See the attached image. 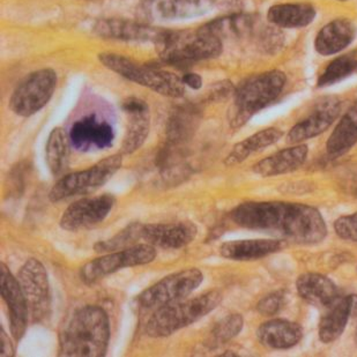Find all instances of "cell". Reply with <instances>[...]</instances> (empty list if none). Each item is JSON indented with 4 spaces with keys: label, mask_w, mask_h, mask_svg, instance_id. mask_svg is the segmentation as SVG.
Returning a JSON list of instances; mask_svg holds the SVG:
<instances>
[{
    "label": "cell",
    "mask_w": 357,
    "mask_h": 357,
    "mask_svg": "<svg viewBox=\"0 0 357 357\" xmlns=\"http://www.w3.org/2000/svg\"><path fill=\"white\" fill-rule=\"evenodd\" d=\"M231 219L242 228L266 231L301 245L318 244L327 235L319 211L296 202H245L234 209Z\"/></svg>",
    "instance_id": "6da1fadb"
},
{
    "label": "cell",
    "mask_w": 357,
    "mask_h": 357,
    "mask_svg": "<svg viewBox=\"0 0 357 357\" xmlns=\"http://www.w3.org/2000/svg\"><path fill=\"white\" fill-rule=\"evenodd\" d=\"M109 340L108 314L98 305H86L75 311L61 330L59 356H105Z\"/></svg>",
    "instance_id": "7a4b0ae2"
},
{
    "label": "cell",
    "mask_w": 357,
    "mask_h": 357,
    "mask_svg": "<svg viewBox=\"0 0 357 357\" xmlns=\"http://www.w3.org/2000/svg\"><path fill=\"white\" fill-rule=\"evenodd\" d=\"M286 82V75L277 70L252 75L243 81L235 91L234 103L228 114L230 126L242 128L257 112L273 103L282 93Z\"/></svg>",
    "instance_id": "3957f363"
},
{
    "label": "cell",
    "mask_w": 357,
    "mask_h": 357,
    "mask_svg": "<svg viewBox=\"0 0 357 357\" xmlns=\"http://www.w3.org/2000/svg\"><path fill=\"white\" fill-rule=\"evenodd\" d=\"M222 298L220 291L211 290L189 300L160 307L146 324L145 333L151 337H170L215 310Z\"/></svg>",
    "instance_id": "277c9868"
},
{
    "label": "cell",
    "mask_w": 357,
    "mask_h": 357,
    "mask_svg": "<svg viewBox=\"0 0 357 357\" xmlns=\"http://www.w3.org/2000/svg\"><path fill=\"white\" fill-rule=\"evenodd\" d=\"M160 58L167 64L188 65L207 61L222 54V40L199 28L197 31H165L155 44Z\"/></svg>",
    "instance_id": "5b68a950"
},
{
    "label": "cell",
    "mask_w": 357,
    "mask_h": 357,
    "mask_svg": "<svg viewBox=\"0 0 357 357\" xmlns=\"http://www.w3.org/2000/svg\"><path fill=\"white\" fill-rule=\"evenodd\" d=\"M101 64L115 72L126 80L149 88L167 98H178L184 95L182 78L172 72L149 65L138 64L137 61L121 54L103 52L98 54Z\"/></svg>",
    "instance_id": "8992f818"
},
{
    "label": "cell",
    "mask_w": 357,
    "mask_h": 357,
    "mask_svg": "<svg viewBox=\"0 0 357 357\" xmlns=\"http://www.w3.org/2000/svg\"><path fill=\"white\" fill-rule=\"evenodd\" d=\"M123 165L121 154L109 156L89 169L63 176L49 193L52 202L77 196H87L100 189L119 172Z\"/></svg>",
    "instance_id": "52a82bcc"
},
{
    "label": "cell",
    "mask_w": 357,
    "mask_h": 357,
    "mask_svg": "<svg viewBox=\"0 0 357 357\" xmlns=\"http://www.w3.org/2000/svg\"><path fill=\"white\" fill-rule=\"evenodd\" d=\"M202 281L204 274L198 268H188L170 274L138 295L135 307L139 310H158L190 296Z\"/></svg>",
    "instance_id": "ba28073f"
},
{
    "label": "cell",
    "mask_w": 357,
    "mask_h": 357,
    "mask_svg": "<svg viewBox=\"0 0 357 357\" xmlns=\"http://www.w3.org/2000/svg\"><path fill=\"white\" fill-rule=\"evenodd\" d=\"M57 86V73L42 68L20 81L10 96V108L15 115L31 117L49 103Z\"/></svg>",
    "instance_id": "9c48e42d"
},
{
    "label": "cell",
    "mask_w": 357,
    "mask_h": 357,
    "mask_svg": "<svg viewBox=\"0 0 357 357\" xmlns=\"http://www.w3.org/2000/svg\"><path fill=\"white\" fill-rule=\"evenodd\" d=\"M155 246L135 244L128 249L119 250L88 261L80 270V278L86 284H94L110 274L128 267L142 266L155 259Z\"/></svg>",
    "instance_id": "30bf717a"
},
{
    "label": "cell",
    "mask_w": 357,
    "mask_h": 357,
    "mask_svg": "<svg viewBox=\"0 0 357 357\" xmlns=\"http://www.w3.org/2000/svg\"><path fill=\"white\" fill-rule=\"evenodd\" d=\"M17 280L27 301L29 318L33 323H42L51 312V289L47 272L40 260L28 259L22 265Z\"/></svg>",
    "instance_id": "8fae6325"
},
{
    "label": "cell",
    "mask_w": 357,
    "mask_h": 357,
    "mask_svg": "<svg viewBox=\"0 0 357 357\" xmlns=\"http://www.w3.org/2000/svg\"><path fill=\"white\" fill-rule=\"evenodd\" d=\"M214 0H142L137 15L145 24L186 20L208 13Z\"/></svg>",
    "instance_id": "7c38bea8"
},
{
    "label": "cell",
    "mask_w": 357,
    "mask_h": 357,
    "mask_svg": "<svg viewBox=\"0 0 357 357\" xmlns=\"http://www.w3.org/2000/svg\"><path fill=\"white\" fill-rule=\"evenodd\" d=\"M116 199L112 195L82 198L68 206L61 218V228L78 231L103 222L115 207Z\"/></svg>",
    "instance_id": "4fadbf2b"
},
{
    "label": "cell",
    "mask_w": 357,
    "mask_h": 357,
    "mask_svg": "<svg viewBox=\"0 0 357 357\" xmlns=\"http://www.w3.org/2000/svg\"><path fill=\"white\" fill-rule=\"evenodd\" d=\"M68 137L72 147L78 152L103 151L112 147L115 131L110 123L91 114L75 121L70 128Z\"/></svg>",
    "instance_id": "5bb4252c"
},
{
    "label": "cell",
    "mask_w": 357,
    "mask_h": 357,
    "mask_svg": "<svg viewBox=\"0 0 357 357\" xmlns=\"http://www.w3.org/2000/svg\"><path fill=\"white\" fill-rule=\"evenodd\" d=\"M1 297L10 316V333L14 340L24 337L29 321V310L24 291L17 278L14 277L5 264H1Z\"/></svg>",
    "instance_id": "9a60e30c"
},
{
    "label": "cell",
    "mask_w": 357,
    "mask_h": 357,
    "mask_svg": "<svg viewBox=\"0 0 357 357\" xmlns=\"http://www.w3.org/2000/svg\"><path fill=\"white\" fill-rule=\"evenodd\" d=\"M95 34L105 40L124 42H153L156 44L163 38L165 31L145 22L124 19H103L94 26Z\"/></svg>",
    "instance_id": "2e32d148"
},
{
    "label": "cell",
    "mask_w": 357,
    "mask_h": 357,
    "mask_svg": "<svg viewBox=\"0 0 357 357\" xmlns=\"http://www.w3.org/2000/svg\"><path fill=\"white\" fill-rule=\"evenodd\" d=\"M121 109L128 116V128L121 145V154L128 155L138 151L149 135L151 114L145 101L138 98H125Z\"/></svg>",
    "instance_id": "e0dca14e"
},
{
    "label": "cell",
    "mask_w": 357,
    "mask_h": 357,
    "mask_svg": "<svg viewBox=\"0 0 357 357\" xmlns=\"http://www.w3.org/2000/svg\"><path fill=\"white\" fill-rule=\"evenodd\" d=\"M198 228L189 221L175 223H153L142 226V239L162 249L177 250L196 239Z\"/></svg>",
    "instance_id": "ac0fdd59"
},
{
    "label": "cell",
    "mask_w": 357,
    "mask_h": 357,
    "mask_svg": "<svg viewBox=\"0 0 357 357\" xmlns=\"http://www.w3.org/2000/svg\"><path fill=\"white\" fill-rule=\"evenodd\" d=\"M340 114V105L337 101L325 102L316 109L307 119L297 123L287 135L289 144L298 145L302 142L314 138L330 128Z\"/></svg>",
    "instance_id": "d6986e66"
},
{
    "label": "cell",
    "mask_w": 357,
    "mask_h": 357,
    "mask_svg": "<svg viewBox=\"0 0 357 357\" xmlns=\"http://www.w3.org/2000/svg\"><path fill=\"white\" fill-rule=\"evenodd\" d=\"M353 314H357V296L337 298L320 319L318 335L324 344H331L337 340L344 332L348 320Z\"/></svg>",
    "instance_id": "ffe728a7"
},
{
    "label": "cell",
    "mask_w": 357,
    "mask_h": 357,
    "mask_svg": "<svg viewBox=\"0 0 357 357\" xmlns=\"http://www.w3.org/2000/svg\"><path fill=\"white\" fill-rule=\"evenodd\" d=\"M260 344L272 349H289L303 337L300 324L286 319H272L264 323L257 331Z\"/></svg>",
    "instance_id": "44dd1931"
},
{
    "label": "cell",
    "mask_w": 357,
    "mask_h": 357,
    "mask_svg": "<svg viewBox=\"0 0 357 357\" xmlns=\"http://www.w3.org/2000/svg\"><path fill=\"white\" fill-rule=\"evenodd\" d=\"M355 36L356 27L351 20L337 19L320 29L314 40V47L321 56H332L344 50Z\"/></svg>",
    "instance_id": "7402d4cb"
},
{
    "label": "cell",
    "mask_w": 357,
    "mask_h": 357,
    "mask_svg": "<svg viewBox=\"0 0 357 357\" xmlns=\"http://www.w3.org/2000/svg\"><path fill=\"white\" fill-rule=\"evenodd\" d=\"M286 246L280 239H244L227 242L220 248L223 258L236 261H249L279 252Z\"/></svg>",
    "instance_id": "603a6c76"
},
{
    "label": "cell",
    "mask_w": 357,
    "mask_h": 357,
    "mask_svg": "<svg viewBox=\"0 0 357 357\" xmlns=\"http://www.w3.org/2000/svg\"><path fill=\"white\" fill-rule=\"evenodd\" d=\"M296 288L298 295L314 307H330L339 298L335 283L323 274H302L297 279Z\"/></svg>",
    "instance_id": "cb8c5ba5"
},
{
    "label": "cell",
    "mask_w": 357,
    "mask_h": 357,
    "mask_svg": "<svg viewBox=\"0 0 357 357\" xmlns=\"http://www.w3.org/2000/svg\"><path fill=\"white\" fill-rule=\"evenodd\" d=\"M307 152V146L302 144L282 149L253 165V172L261 177H272L295 172L304 165Z\"/></svg>",
    "instance_id": "d4e9b609"
},
{
    "label": "cell",
    "mask_w": 357,
    "mask_h": 357,
    "mask_svg": "<svg viewBox=\"0 0 357 357\" xmlns=\"http://www.w3.org/2000/svg\"><path fill=\"white\" fill-rule=\"evenodd\" d=\"M316 10L310 3H278L267 12L271 24L279 28H303L312 24Z\"/></svg>",
    "instance_id": "484cf974"
},
{
    "label": "cell",
    "mask_w": 357,
    "mask_h": 357,
    "mask_svg": "<svg viewBox=\"0 0 357 357\" xmlns=\"http://www.w3.org/2000/svg\"><path fill=\"white\" fill-rule=\"evenodd\" d=\"M357 142V101L342 116L326 142L328 154L344 155Z\"/></svg>",
    "instance_id": "4316f807"
},
{
    "label": "cell",
    "mask_w": 357,
    "mask_h": 357,
    "mask_svg": "<svg viewBox=\"0 0 357 357\" xmlns=\"http://www.w3.org/2000/svg\"><path fill=\"white\" fill-rule=\"evenodd\" d=\"M282 131L275 128H265V130L257 132L249 138L244 139L243 142L234 146L231 152L225 160V165L233 167V165L242 163L250 155H252L253 153L259 152L261 149L274 145L275 142L282 138Z\"/></svg>",
    "instance_id": "83f0119b"
},
{
    "label": "cell",
    "mask_w": 357,
    "mask_h": 357,
    "mask_svg": "<svg viewBox=\"0 0 357 357\" xmlns=\"http://www.w3.org/2000/svg\"><path fill=\"white\" fill-rule=\"evenodd\" d=\"M71 147L70 137L64 128H56L51 131L45 147V155L47 165L54 176L64 174L68 169Z\"/></svg>",
    "instance_id": "f1b7e54d"
},
{
    "label": "cell",
    "mask_w": 357,
    "mask_h": 357,
    "mask_svg": "<svg viewBox=\"0 0 357 357\" xmlns=\"http://www.w3.org/2000/svg\"><path fill=\"white\" fill-rule=\"evenodd\" d=\"M253 21L248 15H233V17H221L202 26V29L215 35L216 38H229V36H243L249 34L252 29Z\"/></svg>",
    "instance_id": "f546056e"
},
{
    "label": "cell",
    "mask_w": 357,
    "mask_h": 357,
    "mask_svg": "<svg viewBox=\"0 0 357 357\" xmlns=\"http://www.w3.org/2000/svg\"><path fill=\"white\" fill-rule=\"evenodd\" d=\"M357 71V59L351 54L335 58L327 65L317 80V87L324 88L344 80Z\"/></svg>",
    "instance_id": "4dcf8cb0"
},
{
    "label": "cell",
    "mask_w": 357,
    "mask_h": 357,
    "mask_svg": "<svg viewBox=\"0 0 357 357\" xmlns=\"http://www.w3.org/2000/svg\"><path fill=\"white\" fill-rule=\"evenodd\" d=\"M142 226L144 225L140 223H132L131 226L126 227L112 238L98 242L95 250L98 252H112L131 248L137 239L142 238Z\"/></svg>",
    "instance_id": "1f68e13d"
},
{
    "label": "cell",
    "mask_w": 357,
    "mask_h": 357,
    "mask_svg": "<svg viewBox=\"0 0 357 357\" xmlns=\"http://www.w3.org/2000/svg\"><path fill=\"white\" fill-rule=\"evenodd\" d=\"M243 326H244V319L241 314H229L220 320L219 323H216L215 326L213 327L211 341L216 346L226 344L228 341L233 340L234 337H236L242 332Z\"/></svg>",
    "instance_id": "d6a6232c"
},
{
    "label": "cell",
    "mask_w": 357,
    "mask_h": 357,
    "mask_svg": "<svg viewBox=\"0 0 357 357\" xmlns=\"http://www.w3.org/2000/svg\"><path fill=\"white\" fill-rule=\"evenodd\" d=\"M287 302V295L284 291H274V293L267 295L259 301L257 305V310L260 314L270 317L277 314Z\"/></svg>",
    "instance_id": "836d02e7"
},
{
    "label": "cell",
    "mask_w": 357,
    "mask_h": 357,
    "mask_svg": "<svg viewBox=\"0 0 357 357\" xmlns=\"http://www.w3.org/2000/svg\"><path fill=\"white\" fill-rule=\"evenodd\" d=\"M334 231L344 241L357 243V213L340 216L334 222Z\"/></svg>",
    "instance_id": "e575fe53"
},
{
    "label": "cell",
    "mask_w": 357,
    "mask_h": 357,
    "mask_svg": "<svg viewBox=\"0 0 357 357\" xmlns=\"http://www.w3.org/2000/svg\"><path fill=\"white\" fill-rule=\"evenodd\" d=\"M0 341H1V353L0 355L3 357L14 356L13 344L10 342V337L7 335L3 328H1V334H0Z\"/></svg>",
    "instance_id": "d590c367"
},
{
    "label": "cell",
    "mask_w": 357,
    "mask_h": 357,
    "mask_svg": "<svg viewBox=\"0 0 357 357\" xmlns=\"http://www.w3.org/2000/svg\"><path fill=\"white\" fill-rule=\"evenodd\" d=\"M183 84L184 86L192 88V89H200L202 86V79L200 75L197 73H186L182 77Z\"/></svg>",
    "instance_id": "8d00e7d4"
},
{
    "label": "cell",
    "mask_w": 357,
    "mask_h": 357,
    "mask_svg": "<svg viewBox=\"0 0 357 357\" xmlns=\"http://www.w3.org/2000/svg\"><path fill=\"white\" fill-rule=\"evenodd\" d=\"M221 356H236V354H234L233 351H226V354H222Z\"/></svg>",
    "instance_id": "74e56055"
},
{
    "label": "cell",
    "mask_w": 357,
    "mask_h": 357,
    "mask_svg": "<svg viewBox=\"0 0 357 357\" xmlns=\"http://www.w3.org/2000/svg\"><path fill=\"white\" fill-rule=\"evenodd\" d=\"M355 341H356V344H357V328H356V332H355Z\"/></svg>",
    "instance_id": "f35d334b"
},
{
    "label": "cell",
    "mask_w": 357,
    "mask_h": 357,
    "mask_svg": "<svg viewBox=\"0 0 357 357\" xmlns=\"http://www.w3.org/2000/svg\"><path fill=\"white\" fill-rule=\"evenodd\" d=\"M340 1H346V0H340Z\"/></svg>",
    "instance_id": "ab89813d"
}]
</instances>
